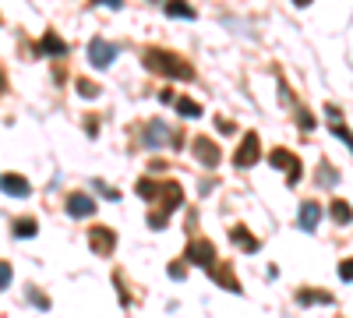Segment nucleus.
Returning a JSON list of instances; mask_svg holds the SVG:
<instances>
[{"label": "nucleus", "mask_w": 353, "mask_h": 318, "mask_svg": "<svg viewBox=\"0 0 353 318\" xmlns=\"http://www.w3.org/2000/svg\"><path fill=\"white\" fill-rule=\"evenodd\" d=\"M88 244H92V251H99V255H113L117 234L110 226H92V230H88Z\"/></svg>", "instance_id": "8"}, {"label": "nucleus", "mask_w": 353, "mask_h": 318, "mask_svg": "<svg viewBox=\"0 0 353 318\" xmlns=\"http://www.w3.org/2000/svg\"><path fill=\"white\" fill-rule=\"evenodd\" d=\"M113 283L121 286V304H131V294L124 290V276H121V272H113Z\"/></svg>", "instance_id": "26"}, {"label": "nucleus", "mask_w": 353, "mask_h": 318, "mask_svg": "<svg viewBox=\"0 0 353 318\" xmlns=\"http://www.w3.org/2000/svg\"><path fill=\"white\" fill-rule=\"evenodd\" d=\"M113 57H117L113 43H106V39H92V43H88V64H92V68H110Z\"/></svg>", "instance_id": "6"}, {"label": "nucleus", "mask_w": 353, "mask_h": 318, "mask_svg": "<svg viewBox=\"0 0 353 318\" xmlns=\"http://www.w3.org/2000/svg\"><path fill=\"white\" fill-rule=\"evenodd\" d=\"M269 163L279 166V170H290V177H286L290 184H297V181H301V173H304L301 159L293 156V152H286V149H272V152H269Z\"/></svg>", "instance_id": "5"}, {"label": "nucleus", "mask_w": 353, "mask_h": 318, "mask_svg": "<svg viewBox=\"0 0 353 318\" xmlns=\"http://www.w3.org/2000/svg\"><path fill=\"white\" fill-rule=\"evenodd\" d=\"M0 191H4V195H18V198H25L32 188H28V181H25V177H18V173H0Z\"/></svg>", "instance_id": "12"}, {"label": "nucleus", "mask_w": 353, "mask_h": 318, "mask_svg": "<svg viewBox=\"0 0 353 318\" xmlns=\"http://www.w3.org/2000/svg\"><path fill=\"white\" fill-rule=\"evenodd\" d=\"M318 219H321V206H318V201H304V206H301V230L311 234V230L318 226Z\"/></svg>", "instance_id": "13"}, {"label": "nucleus", "mask_w": 353, "mask_h": 318, "mask_svg": "<svg viewBox=\"0 0 353 318\" xmlns=\"http://www.w3.org/2000/svg\"><path fill=\"white\" fill-rule=\"evenodd\" d=\"M11 276H14L11 266H8V262H0V290H4V286H11Z\"/></svg>", "instance_id": "25"}, {"label": "nucleus", "mask_w": 353, "mask_h": 318, "mask_svg": "<svg viewBox=\"0 0 353 318\" xmlns=\"http://www.w3.org/2000/svg\"><path fill=\"white\" fill-rule=\"evenodd\" d=\"M184 272H188V269H184L181 262H173V266H170V276H173V279H184Z\"/></svg>", "instance_id": "30"}, {"label": "nucleus", "mask_w": 353, "mask_h": 318, "mask_svg": "<svg viewBox=\"0 0 353 318\" xmlns=\"http://www.w3.org/2000/svg\"><path fill=\"white\" fill-rule=\"evenodd\" d=\"M28 301H32V304H39V308H50V301H46L43 294H36V290H28Z\"/></svg>", "instance_id": "29"}, {"label": "nucleus", "mask_w": 353, "mask_h": 318, "mask_svg": "<svg viewBox=\"0 0 353 318\" xmlns=\"http://www.w3.org/2000/svg\"><path fill=\"white\" fill-rule=\"evenodd\" d=\"M176 110H181V117H188V121L201 117V106H198L194 99H188V96H181V99H176Z\"/></svg>", "instance_id": "19"}, {"label": "nucleus", "mask_w": 353, "mask_h": 318, "mask_svg": "<svg viewBox=\"0 0 353 318\" xmlns=\"http://www.w3.org/2000/svg\"><path fill=\"white\" fill-rule=\"evenodd\" d=\"M39 50H43V53H53V57H64V53H68V43H64L61 36L46 32V36H43V43H39Z\"/></svg>", "instance_id": "17"}, {"label": "nucleus", "mask_w": 353, "mask_h": 318, "mask_svg": "<svg viewBox=\"0 0 353 318\" xmlns=\"http://www.w3.org/2000/svg\"><path fill=\"white\" fill-rule=\"evenodd\" d=\"M92 212H96V201L88 198V195H81V191L68 195V216H74V219H85V216H92Z\"/></svg>", "instance_id": "10"}, {"label": "nucleus", "mask_w": 353, "mask_h": 318, "mask_svg": "<svg viewBox=\"0 0 353 318\" xmlns=\"http://www.w3.org/2000/svg\"><path fill=\"white\" fill-rule=\"evenodd\" d=\"M332 135H336V138H343L346 146H350V152H353V131H350L343 121H332Z\"/></svg>", "instance_id": "21"}, {"label": "nucleus", "mask_w": 353, "mask_h": 318, "mask_svg": "<svg viewBox=\"0 0 353 318\" xmlns=\"http://www.w3.org/2000/svg\"><path fill=\"white\" fill-rule=\"evenodd\" d=\"M209 276L223 286V290H230V294H241V283H237V276H233V266H230V262H216V266L209 269Z\"/></svg>", "instance_id": "9"}, {"label": "nucleus", "mask_w": 353, "mask_h": 318, "mask_svg": "<svg viewBox=\"0 0 353 318\" xmlns=\"http://www.w3.org/2000/svg\"><path fill=\"white\" fill-rule=\"evenodd\" d=\"M339 279H346V283L353 279V258H350V262H343V266H339Z\"/></svg>", "instance_id": "27"}, {"label": "nucleus", "mask_w": 353, "mask_h": 318, "mask_svg": "<svg viewBox=\"0 0 353 318\" xmlns=\"http://www.w3.org/2000/svg\"><path fill=\"white\" fill-rule=\"evenodd\" d=\"M297 301L301 304H332V294L329 290H301Z\"/></svg>", "instance_id": "18"}, {"label": "nucleus", "mask_w": 353, "mask_h": 318, "mask_svg": "<svg viewBox=\"0 0 353 318\" xmlns=\"http://www.w3.org/2000/svg\"><path fill=\"white\" fill-rule=\"evenodd\" d=\"M134 191H138L141 198H156V195H159V184H156V181H138Z\"/></svg>", "instance_id": "23"}, {"label": "nucleus", "mask_w": 353, "mask_h": 318, "mask_svg": "<svg viewBox=\"0 0 353 318\" xmlns=\"http://www.w3.org/2000/svg\"><path fill=\"white\" fill-rule=\"evenodd\" d=\"M339 177H336V170L329 166V163H321V184H336Z\"/></svg>", "instance_id": "24"}, {"label": "nucleus", "mask_w": 353, "mask_h": 318, "mask_svg": "<svg viewBox=\"0 0 353 318\" xmlns=\"http://www.w3.org/2000/svg\"><path fill=\"white\" fill-rule=\"evenodd\" d=\"M230 241L237 244V248H244V251H258V248H261L258 237L248 234V226H233V230H230Z\"/></svg>", "instance_id": "14"}, {"label": "nucleus", "mask_w": 353, "mask_h": 318, "mask_svg": "<svg viewBox=\"0 0 353 318\" xmlns=\"http://www.w3.org/2000/svg\"><path fill=\"white\" fill-rule=\"evenodd\" d=\"M36 230H39V223H36L32 216H21V219L11 223V234H14V237H36Z\"/></svg>", "instance_id": "16"}, {"label": "nucleus", "mask_w": 353, "mask_h": 318, "mask_svg": "<svg viewBox=\"0 0 353 318\" xmlns=\"http://www.w3.org/2000/svg\"><path fill=\"white\" fill-rule=\"evenodd\" d=\"M184 258H188V262H194V266H201V269H212V266L219 262V255H216V244H212V241H201V237L188 244Z\"/></svg>", "instance_id": "3"}, {"label": "nucleus", "mask_w": 353, "mask_h": 318, "mask_svg": "<svg viewBox=\"0 0 353 318\" xmlns=\"http://www.w3.org/2000/svg\"><path fill=\"white\" fill-rule=\"evenodd\" d=\"M78 92H81L85 99H96V96H99V85L88 81V78H78Z\"/></svg>", "instance_id": "22"}, {"label": "nucleus", "mask_w": 353, "mask_h": 318, "mask_svg": "<svg viewBox=\"0 0 353 318\" xmlns=\"http://www.w3.org/2000/svg\"><path fill=\"white\" fill-rule=\"evenodd\" d=\"M258 159H261V138H258V131H248L244 141L237 146V152H233V163L237 166H254Z\"/></svg>", "instance_id": "4"}, {"label": "nucleus", "mask_w": 353, "mask_h": 318, "mask_svg": "<svg viewBox=\"0 0 353 318\" xmlns=\"http://www.w3.org/2000/svg\"><path fill=\"white\" fill-rule=\"evenodd\" d=\"M166 14H170V18H194V8H188V4H176V0H170V4H166Z\"/></svg>", "instance_id": "20"}, {"label": "nucleus", "mask_w": 353, "mask_h": 318, "mask_svg": "<svg viewBox=\"0 0 353 318\" xmlns=\"http://www.w3.org/2000/svg\"><path fill=\"white\" fill-rule=\"evenodd\" d=\"M159 198H163V209L159 212H149V226L152 230H163L166 219H170V212H176V209L184 206V188L176 184V181H163L159 184Z\"/></svg>", "instance_id": "2"}, {"label": "nucleus", "mask_w": 353, "mask_h": 318, "mask_svg": "<svg viewBox=\"0 0 353 318\" xmlns=\"http://www.w3.org/2000/svg\"><path fill=\"white\" fill-rule=\"evenodd\" d=\"M297 117H301V128H304V131H311V128H314V117H311V113H307V110H301V113H297Z\"/></svg>", "instance_id": "28"}, {"label": "nucleus", "mask_w": 353, "mask_h": 318, "mask_svg": "<svg viewBox=\"0 0 353 318\" xmlns=\"http://www.w3.org/2000/svg\"><path fill=\"white\" fill-rule=\"evenodd\" d=\"M8 89V81H4V71H0V92H4Z\"/></svg>", "instance_id": "31"}, {"label": "nucleus", "mask_w": 353, "mask_h": 318, "mask_svg": "<svg viewBox=\"0 0 353 318\" xmlns=\"http://www.w3.org/2000/svg\"><path fill=\"white\" fill-rule=\"evenodd\" d=\"M191 152H194L205 166H219V159H223V156H219V146H216L212 138H205V135H198V138L191 141Z\"/></svg>", "instance_id": "7"}, {"label": "nucleus", "mask_w": 353, "mask_h": 318, "mask_svg": "<svg viewBox=\"0 0 353 318\" xmlns=\"http://www.w3.org/2000/svg\"><path fill=\"white\" fill-rule=\"evenodd\" d=\"M329 216H332V223H339V226H346L350 219H353V209H350V201H343V198H336L332 206H329Z\"/></svg>", "instance_id": "15"}, {"label": "nucleus", "mask_w": 353, "mask_h": 318, "mask_svg": "<svg viewBox=\"0 0 353 318\" xmlns=\"http://www.w3.org/2000/svg\"><path fill=\"white\" fill-rule=\"evenodd\" d=\"M141 61L149 71L163 74V78H176V81H191L194 78V68L184 61L181 53H173V50H163V46H149L141 53Z\"/></svg>", "instance_id": "1"}, {"label": "nucleus", "mask_w": 353, "mask_h": 318, "mask_svg": "<svg viewBox=\"0 0 353 318\" xmlns=\"http://www.w3.org/2000/svg\"><path fill=\"white\" fill-rule=\"evenodd\" d=\"M163 138H170V141H173V149H184V146H181V138H176V135H170V131H166V124L152 121L149 128H145V146H152V149H156V146H159Z\"/></svg>", "instance_id": "11"}]
</instances>
